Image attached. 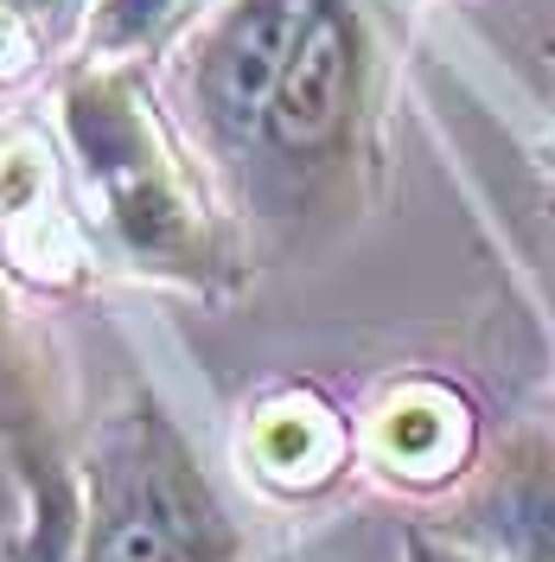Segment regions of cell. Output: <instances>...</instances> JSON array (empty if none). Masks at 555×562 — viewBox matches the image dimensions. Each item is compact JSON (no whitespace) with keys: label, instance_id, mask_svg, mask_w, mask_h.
Here are the masks:
<instances>
[{"label":"cell","instance_id":"obj_10","mask_svg":"<svg viewBox=\"0 0 555 562\" xmlns=\"http://www.w3.org/2000/svg\"><path fill=\"white\" fill-rule=\"evenodd\" d=\"M20 518H26V492H20L13 467H7V454H0V530L20 525Z\"/></svg>","mask_w":555,"mask_h":562},{"label":"cell","instance_id":"obj_5","mask_svg":"<svg viewBox=\"0 0 555 562\" xmlns=\"http://www.w3.org/2000/svg\"><path fill=\"white\" fill-rule=\"evenodd\" d=\"M313 7L319 0H217V13L192 45V70H185L192 122L217 160L249 154L262 109L275 97L301 33H307Z\"/></svg>","mask_w":555,"mask_h":562},{"label":"cell","instance_id":"obj_7","mask_svg":"<svg viewBox=\"0 0 555 562\" xmlns=\"http://www.w3.org/2000/svg\"><path fill=\"white\" fill-rule=\"evenodd\" d=\"M217 13V0H97L83 26V58L97 65H140L167 52L179 33Z\"/></svg>","mask_w":555,"mask_h":562},{"label":"cell","instance_id":"obj_8","mask_svg":"<svg viewBox=\"0 0 555 562\" xmlns=\"http://www.w3.org/2000/svg\"><path fill=\"white\" fill-rule=\"evenodd\" d=\"M0 7H7L45 52H58L65 38L83 45V26H90V7H97V0H0Z\"/></svg>","mask_w":555,"mask_h":562},{"label":"cell","instance_id":"obj_3","mask_svg":"<svg viewBox=\"0 0 555 562\" xmlns=\"http://www.w3.org/2000/svg\"><path fill=\"white\" fill-rule=\"evenodd\" d=\"M377 97V38L358 0H319L294 58L281 70L275 97L262 109V128L249 140L243 167L269 192H319L339 179L364 147Z\"/></svg>","mask_w":555,"mask_h":562},{"label":"cell","instance_id":"obj_1","mask_svg":"<svg viewBox=\"0 0 555 562\" xmlns=\"http://www.w3.org/2000/svg\"><path fill=\"white\" fill-rule=\"evenodd\" d=\"M58 109H65L77 173L90 186L103 224L115 231V244L154 276H205V262H217L211 217L154 103L140 97L135 65L83 58L65 77Z\"/></svg>","mask_w":555,"mask_h":562},{"label":"cell","instance_id":"obj_2","mask_svg":"<svg viewBox=\"0 0 555 562\" xmlns=\"http://www.w3.org/2000/svg\"><path fill=\"white\" fill-rule=\"evenodd\" d=\"M83 512L70 562H237L243 530L199 467L192 441L140 403L77 460Z\"/></svg>","mask_w":555,"mask_h":562},{"label":"cell","instance_id":"obj_4","mask_svg":"<svg viewBox=\"0 0 555 562\" xmlns=\"http://www.w3.org/2000/svg\"><path fill=\"white\" fill-rule=\"evenodd\" d=\"M0 454L26 492V562H70L83 480L65 441L58 384L38 358L33 333L0 294Z\"/></svg>","mask_w":555,"mask_h":562},{"label":"cell","instance_id":"obj_9","mask_svg":"<svg viewBox=\"0 0 555 562\" xmlns=\"http://www.w3.org/2000/svg\"><path fill=\"white\" fill-rule=\"evenodd\" d=\"M403 562H498V557L473 550V543H460V537L441 530V525H409L403 530Z\"/></svg>","mask_w":555,"mask_h":562},{"label":"cell","instance_id":"obj_6","mask_svg":"<svg viewBox=\"0 0 555 562\" xmlns=\"http://www.w3.org/2000/svg\"><path fill=\"white\" fill-rule=\"evenodd\" d=\"M441 530L498 562H555V428H511L473 467Z\"/></svg>","mask_w":555,"mask_h":562}]
</instances>
